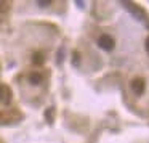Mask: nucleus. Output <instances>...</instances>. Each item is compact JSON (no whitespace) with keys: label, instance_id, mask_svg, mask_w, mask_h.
I'll return each mask as SVG.
<instances>
[{"label":"nucleus","instance_id":"6e6552de","mask_svg":"<svg viewBox=\"0 0 149 143\" xmlns=\"http://www.w3.org/2000/svg\"><path fill=\"white\" fill-rule=\"evenodd\" d=\"M146 50H148V53H149V39L146 40Z\"/></svg>","mask_w":149,"mask_h":143},{"label":"nucleus","instance_id":"7ed1b4c3","mask_svg":"<svg viewBox=\"0 0 149 143\" xmlns=\"http://www.w3.org/2000/svg\"><path fill=\"white\" fill-rule=\"evenodd\" d=\"M0 101L5 104H8L11 101V90L5 84H0Z\"/></svg>","mask_w":149,"mask_h":143},{"label":"nucleus","instance_id":"39448f33","mask_svg":"<svg viewBox=\"0 0 149 143\" xmlns=\"http://www.w3.org/2000/svg\"><path fill=\"white\" fill-rule=\"evenodd\" d=\"M42 81H43V77H42L40 72H31V74H29V82L32 85H39Z\"/></svg>","mask_w":149,"mask_h":143},{"label":"nucleus","instance_id":"f03ea898","mask_svg":"<svg viewBox=\"0 0 149 143\" xmlns=\"http://www.w3.org/2000/svg\"><path fill=\"white\" fill-rule=\"evenodd\" d=\"M123 7L128 8V10L132 11L133 15H135V18H138V20H141V21H146V13H144V11H143L139 7L133 5L132 2H123Z\"/></svg>","mask_w":149,"mask_h":143},{"label":"nucleus","instance_id":"423d86ee","mask_svg":"<svg viewBox=\"0 0 149 143\" xmlns=\"http://www.w3.org/2000/svg\"><path fill=\"white\" fill-rule=\"evenodd\" d=\"M32 61H34V64H42L43 63V55L42 53H34Z\"/></svg>","mask_w":149,"mask_h":143},{"label":"nucleus","instance_id":"0eeeda50","mask_svg":"<svg viewBox=\"0 0 149 143\" xmlns=\"http://www.w3.org/2000/svg\"><path fill=\"white\" fill-rule=\"evenodd\" d=\"M37 4H39L40 7H48V5L52 4V2H50V0H47V2H45V0H40V2H37Z\"/></svg>","mask_w":149,"mask_h":143},{"label":"nucleus","instance_id":"20e7f679","mask_svg":"<svg viewBox=\"0 0 149 143\" xmlns=\"http://www.w3.org/2000/svg\"><path fill=\"white\" fill-rule=\"evenodd\" d=\"M132 88L135 90L136 95H143V93H144V90H146V81H144V79H141V77L135 79V81L132 82Z\"/></svg>","mask_w":149,"mask_h":143},{"label":"nucleus","instance_id":"f257e3e1","mask_svg":"<svg viewBox=\"0 0 149 143\" xmlns=\"http://www.w3.org/2000/svg\"><path fill=\"white\" fill-rule=\"evenodd\" d=\"M98 45H100L103 50H106V52H111L116 43H114V39L109 36V34H103V36L98 39Z\"/></svg>","mask_w":149,"mask_h":143}]
</instances>
